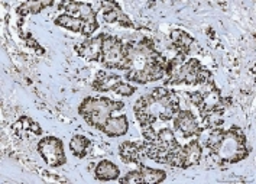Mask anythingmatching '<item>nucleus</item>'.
I'll return each instance as SVG.
<instances>
[{
    "mask_svg": "<svg viewBox=\"0 0 256 184\" xmlns=\"http://www.w3.org/2000/svg\"><path fill=\"white\" fill-rule=\"evenodd\" d=\"M250 148L248 145L246 135L239 126H230L226 129V135L222 145L216 151L210 152L212 158L218 165L222 164H236L249 155Z\"/></svg>",
    "mask_w": 256,
    "mask_h": 184,
    "instance_id": "obj_1",
    "label": "nucleus"
},
{
    "mask_svg": "<svg viewBox=\"0 0 256 184\" xmlns=\"http://www.w3.org/2000/svg\"><path fill=\"white\" fill-rule=\"evenodd\" d=\"M103 55L102 64L106 68L112 70H126L128 71V61H126V51L124 42L114 35L103 34Z\"/></svg>",
    "mask_w": 256,
    "mask_h": 184,
    "instance_id": "obj_2",
    "label": "nucleus"
},
{
    "mask_svg": "<svg viewBox=\"0 0 256 184\" xmlns=\"http://www.w3.org/2000/svg\"><path fill=\"white\" fill-rule=\"evenodd\" d=\"M38 152L40 154V157L44 158V161L52 168L61 167L67 162V157L64 152V144L56 136L42 138L38 142Z\"/></svg>",
    "mask_w": 256,
    "mask_h": 184,
    "instance_id": "obj_3",
    "label": "nucleus"
},
{
    "mask_svg": "<svg viewBox=\"0 0 256 184\" xmlns=\"http://www.w3.org/2000/svg\"><path fill=\"white\" fill-rule=\"evenodd\" d=\"M202 70V63L197 58H190L187 60L176 74L166 77L164 81L165 86H176V84H188L196 86L198 84V74Z\"/></svg>",
    "mask_w": 256,
    "mask_h": 184,
    "instance_id": "obj_4",
    "label": "nucleus"
},
{
    "mask_svg": "<svg viewBox=\"0 0 256 184\" xmlns=\"http://www.w3.org/2000/svg\"><path fill=\"white\" fill-rule=\"evenodd\" d=\"M172 122H174V128L182 132V135L186 138L198 136L204 131L198 125V120L196 118V115L187 109H180L178 113L172 119Z\"/></svg>",
    "mask_w": 256,
    "mask_h": 184,
    "instance_id": "obj_5",
    "label": "nucleus"
},
{
    "mask_svg": "<svg viewBox=\"0 0 256 184\" xmlns=\"http://www.w3.org/2000/svg\"><path fill=\"white\" fill-rule=\"evenodd\" d=\"M124 107L123 102H114L108 97H86L78 106V113L81 116H87L88 113L94 110H108V112H116Z\"/></svg>",
    "mask_w": 256,
    "mask_h": 184,
    "instance_id": "obj_6",
    "label": "nucleus"
},
{
    "mask_svg": "<svg viewBox=\"0 0 256 184\" xmlns=\"http://www.w3.org/2000/svg\"><path fill=\"white\" fill-rule=\"evenodd\" d=\"M103 34H98L96 37L87 38L84 42L76 45V53L80 57L86 58L87 61H100L103 55Z\"/></svg>",
    "mask_w": 256,
    "mask_h": 184,
    "instance_id": "obj_7",
    "label": "nucleus"
},
{
    "mask_svg": "<svg viewBox=\"0 0 256 184\" xmlns=\"http://www.w3.org/2000/svg\"><path fill=\"white\" fill-rule=\"evenodd\" d=\"M202 155V146L198 139H192L180 149V168H190L200 162Z\"/></svg>",
    "mask_w": 256,
    "mask_h": 184,
    "instance_id": "obj_8",
    "label": "nucleus"
},
{
    "mask_svg": "<svg viewBox=\"0 0 256 184\" xmlns=\"http://www.w3.org/2000/svg\"><path fill=\"white\" fill-rule=\"evenodd\" d=\"M60 8H64V11L70 16L78 18L82 22L97 19V14L93 11L92 5L82 3V2H68V3H61Z\"/></svg>",
    "mask_w": 256,
    "mask_h": 184,
    "instance_id": "obj_9",
    "label": "nucleus"
},
{
    "mask_svg": "<svg viewBox=\"0 0 256 184\" xmlns=\"http://www.w3.org/2000/svg\"><path fill=\"white\" fill-rule=\"evenodd\" d=\"M170 40H171V48L176 50V54H184V55H188L191 51V45L194 44V38L181 29L172 31Z\"/></svg>",
    "mask_w": 256,
    "mask_h": 184,
    "instance_id": "obj_10",
    "label": "nucleus"
},
{
    "mask_svg": "<svg viewBox=\"0 0 256 184\" xmlns=\"http://www.w3.org/2000/svg\"><path fill=\"white\" fill-rule=\"evenodd\" d=\"M129 131V120L126 115L122 116H112L108 119V123L104 125L103 132L110 136V138H116V136H123Z\"/></svg>",
    "mask_w": 256,
    "mask_h": 184,
    "instance_id": "obj_11",
    "label": "nucleus"
},
{
    "mask_svg": "<svg viewBox=\"0 0 256 184\" xmlns=\"http://www.w3.org/2000/svg\"><path fill=\"white\" fill-rule=\"evenodd\" d=\"M120 175V170L119 167L108 161V159H102L94 168V177L100 181H112V180H116L119 178Z\"/></svg>",
    "mask_w": 256,
    "mask_h": 184,
    "instance_id": "obj_12",
    "label": "nucleus"
},
{
    "mask_svg": "<svg viewBox=\"0 0 256 184\" xmlns=\"http://www.w3.org/2000/svg\"><path fill=\"white\" fill-rule=\"evenodd\" d=\"M144 154L142 144L140 142H130L124 141L119 145V155L123 162H135L138 164L140 161V155Z\"/></svg>",
    "mask_w": 256,
    "mask_h": 184,
    "instance_id": "obj_13",
    "label": "nucleus"
},
{
    "mask_svg": "<svg viewBox=\"0 0 256 184\" xmlns=\"http://www.w3.org/2000/svg\"><path fill=\"white\" fill-rule=\"evenodd\" d=\"M122 81L120 76H118V74H110V73H106L104 70H100V71H97V74H96V79L93 81V89H94L96 92H100V93H106L110 92V90H113V87Z\"/></svg>",
    "mask_w": 256,
    "mask_h": 184,
    "instance_id": "obj_14",
    "label": "nucleus"
},
{
    "mask_svg": "<svg viewBox=\"0 0 256 184\" xmlns=\"http://www.w3.org/2000/svg\"><path fill=\"white\" fill-rule=\"evenodd\" d=\"M138 165H139V172L142 175V183L144 184H158L162 183L166 178V172L164 170L146 167V165L140 164V161L138 162Z\"/></svg>",
    "mask_w": 256,
    "mask_h": 184,
    "instance_id": "obj_15",
    "label": "nucleus"
},
{
    "mask_svg": "<svg viewBox=\"0 0 256 184\" xmlns=\"http://www.w3.org/2000/svg\"><path fill=\"white\" fill-rule=\"evenodd\" d=\"M103 19H104V22H108V24H116V22H118L122 27L134 28V22L124 15V12L122 11L119 5H118L116 8H113L112 11L104 12V14H103Z\"/></svg>",
    "mask_w": 256,
    "mask_h": 184,
    "instance_id": "obj_16",
    "label": "nucleus"
},
{
    "mask_svg": "<svg viewBox=\"0 0 256 184\" xmlns=\"http://www.w3.org/2000/svg\"><path fill=\"white\" fill-rule=\"evenodd\" d=\"M92 145V141L84 135H74L70 141V149L77 158H82L87 155V149Z\"/></svg>",
    "mask_w": 256,
    "mask_h": 184,
    "instance_id": "obj_17",
    "label": "nucleus"
},
{
    "mask_svg": "<svg viewBox=\"0 0 256 184\" xmlns=\"http://www.w3.org/2000/svg\"><path fill=\"white\" fill-rule=\"evenodd\" d=\"M52 5H54V2H51V0H45V2H25V3H22V5L16 9V12H18V15H19L20 18H24V16H26V15L29 14H40L44 8L52 6Z\"/></svg>",
    "mask_w": 256,
    "mask_h": 184,
    "instance_id": "obj_18",
    "label": "nucleus"
},
{
    "mask_svg": "<svg viewBox=\"0 0 256 184\" xmlns=\"http://www.w3.org/2000/svg\"><path fill=\"white\" fill-rule=\"evenodd\" d=\"M112 118V112H108V110H94L92 113H88L87 116H84V120L93 126L96 129H100L103 131L104 125L108 123V119Z\"/></svg>",
    "mask_w": 256,
    "mask_h": 184,
    "instance_id": "obj_19",
    "label": "nucleus"
},
{
    "mask_svg": "<svg viewBox=\"0 0 256 184\" xmlns=\"http://www.w3.org/2000/svg\"><path fill=\"white\" fill-rule=\"evenodd\" d=\"M55 25L56 27L66 28V29L72 31V32H80L81 34V29H82L84 22L81 19H78V18H74V16H70L67 14H62L55 19Z\"/></svg>",
    "mask_w": 256,
    "mask_h": 184,
    "instance_id": "obj_20",
    "label": "nucleus"
},
{
    "mask_svg": "<svg viewBox=\"0 0 256 184\" xmlns=\"http://www.w3.org/2000/svg\"><path fill=\"white\" fill-rule=\"evenodd\" d=\"M224 135H226V129L217 126V128H212L210 133L207 135L206 138V148L210 149V152L216 151L217 148L222 145L223 139H224Z\"/></svg>",
    "mask_w": 256,
    "mask_h": 184,
    "instance_id": "obj_21",
    "label": "nucleus"
},
{
    "mask_svg": "<svg viewBox=\"0 0 256 184\" xmlns=\"http://www.w3.org/2000/svg\"><path fill=\"white\" fill-rule=\"evenodd\" d=\"M112 92H114L116 94H120V96H126V97H129V96H132V94L136 92V87L135 86H130L129 83L119 81V83L113 87V90H112Z\"/></svg>",
    "mask_w": 256,
    "mask_h": 184,
    "instance_id": "obj_22",
    "label": "nucleus"
},
{
    "mask_svg": "<svg viewBox=\"0 0 256 184\" xmlns=\"http://www.w3.org/2000/svg\"><path fill=\"white\" fill-rule=\"evenodd\" d=\"M119 183L122 184H144L142 183V175L139 170L138 171H129L124 177L119 178Z\"/></svg>",
    "mask_w": 256,
    "mask_h": 184,
    "instance_id": "obj_23",
    "label": "nucleus"
},
{
    "mask_svg": "<svg viewBox=\"0 0 256 184\" xmlns=\"http://www.w3.org/2000/svg\"><path fill=\"white\" fill-rule=\"evenodd\" d=\"M170 92H171V90H168V89H165V87H155L149 94H150V97L154 99V102L158 103V102H161L162 99H165V97L170 94Z\"/></svg>",
    "mask_w": 256,
    "mask_h": 184,
    "instance_id": "obj_24",
    "label": "nucleus"
},
{
    "mask_svg": "<svg viewBox=\"0 0 256 184\" xmlns=\"http://www.w3.org/2000/svg\"><path fill=\"white\" fill-rule=\"evenodd\" d=\"M188 99L190 102H191V105L198 107L202 102V92H190Z\"/></svg>",
    "mask_w": 256,
    "mask_h": 184,
    "instance_id": "obj_25",
    "label": "nucleus"
},
{
    "mask_svg": "<svg viewBox=\"0 0 256 184\" xmlns=\"http://www.w3.org/2000/svg\"><path fill=\"white\" fill-rule=\"evenodd\" d=\"M26 45L28 47H30V48H34L35 51H38V54H44V50H40V44L36 42V41L34 40L30 35H28L26 37Z\"/></svg>",
    "mask_w": 256,
    "mask_h": 184,
    "instance_id": "obj_26",
    "label": "nucleus"
}]
</instances>
